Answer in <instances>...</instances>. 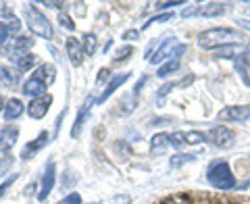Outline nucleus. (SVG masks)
I'll list each match as a JSON object with an SVG mask.
<instances>
[{"label": "nucleus", "mask_w": 250, "mask_h": 204, "mask_svg": "<svg viewBox=\"0 0 250 204\" xmlns=\"http://www.w3.org/2000/svg\"><path fill=\"white\" fill-rule=\"evenodd\" d=\"M244 40H246V36L231 27H213V29L202 31L198 36L200 48H207V50H219V48H223V46L240 44Z\"/></svg>", "instance_id": "1"}, {"label": "nucleus", "mask_w": 250, "mask_h": 204, "mask_svg": "<svg viewBox=\"0 0 250 204\" xmlns=\"http://www.w3.org/2000/svg\"><path fill=\"white\" fill-rule=\"evenodd\" d=\"M207 179L208 184L217 187V190H231L236 185V179H233V173L229 169V164L225 161H215L208 164L207 169Z\"/></svg>", "instance_id": "2"}, {"label": "nucleus", "mask_w": 250, "mask_h": 204, "mask_svg": "<svg viewBox=\"0 0 250 204\" xmlns=\"http://www.w3.org/2000/svg\"><path fill=\"white\" fill-rule=\"evenodd\" d=\"M23 13H25V23H27L31 34L40 36V38H44V40H50L52 38V25L42 15V11H38L34 4H25L23 6Z\"/></svg>", "instance_id": "3"}, {"label": "nucleus", "mask_w": 250, "mask_h": 204, "mask_svg": "<svg viewBox=\"0 0 250 204\" xmlns=\"http://www.w3.org/2000/svg\"><path fill=\"white\" fill-rule=\"evenodd\" d=\"M205 136L200 131H175V133H169V146H175V148H182V146H196L205 142Z\"/></svg>", "instance_id": "4"}, {"label": "nucleus", "mask_w": 250, "mask_h": 204, "mask_svg": "<svg viewBox=\"0 0 250 204\" xmlns=\"http://www.w3.org/2000/svg\"><path fill=\"white\" fill-rule=\"evenodd\" d=\"M248 117H250V104H233V106H225L223 111H219L217 119L228 121V123H238V121H246Z\"/></svg>", "instance_id": "5"}, {"label": "nucleus", "mask_w": 250, "mask_h": 204, "mask_svg": "<svg viewBox=\"0 0 250 204\" xmlns=\"http://www.w3.org/2000/svg\"><path fill=\"white\" fill-rule=\"evenodd\" d=\"M208 142L215 148H229L233 144V131L228 129L225 125H217L208 131Z\"/></svg>", "instance_id": "6"}, {"label": "nucleus", "mask_w": 250, "mask_h": 204, "mask_svg": "<svg viewBox=\"0 0 250 204\" xmlns=\"http://www.w3.org/2000/svg\"><path fill=\"white\" fill-rule=\"evenodd\" d=\"M54 182H57V171H54V163L46 164V171H44V177H42V185H40V192H38V200L44 202L46 198L50 196Z\"/></svg>", "instance_id": "7"}, {"label": "nucleus", "mask_w": 250, "mask_h": 204, "mask_svg": "<svg viewBox=\"0 0 250 204\" xmlns=\"http://www.w3.org/2000/svg\"><path fill=\"white\" fill-rule=\"evenodd\" d=\"M177 46H179L177 38H169V40H165V42L159 46V48H156V50L150 54V59H148V61H150L152 65H159V62L165 61L167 57H173V52H175Z\"/></svg>", "instance_id": "8"}, {"label": "nucleus", "mask_w": 250, "mask_h": 204, "mask_svg": "<svg viewBox=\"0 0 250 204\" xmlns=\"http://www.w3.org/2000/svg\"><path fill=\"white\" fill-rule=\"evenodd\" d=\"M52 104V96H42V98H36L31 100L27 104V115L31 117V119H42V117H46V113H48V108Z\"/></svg>", "instance_id": "9"}, {"label": "nucleus", "mask_w": 250, "mask_h": 204, "mask_svg": "<svg viewBox=\"0 0 250 204\" xmlns=\"http://www.w3.org/2000/svg\"><path fill=\"white\" fill-rule=\"evenodd\" d=\"M17 136H19V129L15 127V125H9V127L0 129V159H4V154L15 146Z\"/></svg>", "instance_id": "10"}, {"label": "nucleus", "mask_w": 250, "mask_h": 204, "mask_svg": "<svg viewBox=\"0 0 250 204\" xmlns=\"http://www.w3.org/2000/svg\"><path fill=\"white\" fill-rule=\"evenodd\" d=\"M65 48H67V54H69V61H71V65H73V67H80L82 62H83V57H85V52H83V48H82V40H75V38H67Z\"/></svg>", "instance_id": "11"}, {"label": "nucleus", "mask_w": 250, "mask_h": 204, "mask_svg": "<svg viewBox=\"0 0 250 204\" xmlns=\"http://www.w3.org/2000/svg\"><path fill=\"white\" fill-rule=\"evenodd\" d=\"M46 88H48V85H46L44 82H40L38 80V77L34 75V77H29V80L23 83V94H25V96H29V98H42V96H46Z\"/></svg>", "instance_id": "12"}, {"label": "nucleus", "mask_w": 250, "mask_h": 204, "mask_svg": "<svg viewBox=\"0 0 250 204\" xmlns=\"http://www.w3.org/2000/svg\"><path fill=\"white\" fill-rule=\"evenodd\" d=\"M48 138H50V136H48V131H42L40 136H38V138L34 140V142H29V144L21 150V159H23V161L31 159V156H34L38 150H40V148H44L46 144H48Z\"/></svg>", "instance_id": "13"}, {"label": "nucleus", "mask_w": 250, "mask_h": 204, "mask_svg": "<svg viewBox=\"0 0 250 204\" xmlns=\"http://www.w3.org/2000/svg\"><path fill=\"white\" fill-rule=\"evenodd\" d=\"M94 104V100L92 98H85L83 100V104L80 108V113H77V119L73 123V127H71V138H77L82 133V127H83V123H85V117H88V111H90V106Z\"/></svg>", "instance_id": "14"}, {"label": "nucleus", "mask_w": 250, "mask_h": 204, "mask_svg": "<svg viewBox=\"0 0 250 204\" xmlns=\"http://www.w3.org/2000/svg\"><path fill=\"white\" fill-rule=\"evenodd\" d=\"M127 80H129V73H119V75H115V77H113V80H111V82H108V83H106V88H104V92H103V94H100V96L96 98V102H98V104H100V102H104V100H106L108 96H111V94H113V92H115L117 88H119V85H121V83H125V82H127Z\"/></svg>", "instance_id": "15"}, {"label": "nucleus", "mask_w": 250, "mask_h": 204, "mask_svg": "<svg viewBox=\"0 0 250 204\" xmlns=\"http://www.w3.org/2000/svg\"><path fill=\"white\" fill-rule=\"evenodd\" d=\"M4 119L6 121H15V119H19V117L23 115V102L19 98H11L9 102H6V106H4Z\"/></svg>", "instance_id": "16"}, {"label": "nucleus", "mask_w": 250, "mask_h": 204, "mask_svg": "<svg viewBox=\"0 0 250 204\" xmlns=\"http://www.w3.org/2000/svg\"><path fill=\"white\" fill-rule=\"evenodd\" d=\"M225 13V4L223 2H208V4H200L198 15L202 17H221Z\"/></svg>", "instance_id": "17"}, {"label": "nucleus", "mask_w": 250, "mask_h": 204, "mask_svg": "<svg viewBox=\"0 0 250 204\" xmlns=\"http://www.w3.org/2000/svg\"><path fill=\"white\" fill-rule=\"evenodd\" d=\"M242 57L244 54V48H242L240 44H231V46H223V48H219L217 52H215V57L217 59H233V57Z\"/></svg>", "instance_id": "18"}, {"label": "nucleus", "mask_w": 250, "mask_h": 204, "mask_svg": "<svg viewBox=\"0 0 250 204\" xmlns=\"http://www.w3.org/2000/svg\"><path fill=\"white\" fill-rule=\"evenodd\" d=\"M31 46H34V40H31V38H17L9 50H11L13 54H17V59H19L21 54H27L25 50H29Z\"/></svg>", "instance_id": "19"}, {"label": "nucleus", "mask_w": 250, "mask_h": 204, "mask_svg": "<svg viewBox=\"0 0 250 204\" xmlns=\"http://www.w3.org/2000/svg\"><path fill=\"white\" fill-rule=\"evenodd\" d=\"M36 77L40 82H44L46 85H50L54 80H57V73H54V67L52 65H42V67H38Z\"/></svg>", "instance_id": "20"}, {"label": "nucleus", "mask_w": 250, "mask_h": 204, "mask_svg": "<svg viewBox=\"0 0 250 204\" xmlns=\"http://www.w3.org/2000/svg\"><path fill=\"white\" fill-rule=\"evenodd\" d=\"M169 146V133H156V136L152 138V142H150V148H152V152L156 150H165V148Z\"/></svg>", "instance_id": "21"}, {"label": "nucleus", "mask_w": 250, "mask_h": 204, "mask_svg": "<svg viewBox=\"0 0 250 204\" xmlns=\"http://www.w3.org/2000/svg\"><path fill=\"white\" fill-rule=\"evenodd\" d=\"M177 69H179V61H177V59H171L169 62H165V65H161V67H159V73H156V75L165 80V77H169L171 73H175Z\"/></svg>", "instance_id": "22"}, {"label": "nucleus", "mask_w": 250, "mask_h": 204, "mask_svg": "<svg viewBox=\"0 0 250 204\" xmlns=\"http://www.w3.org/2000/svg\"><path fill=\"white\" fill-rule=\"evenodd\" d=\"M36 65V54H31V52H27V54H21V57L17 59V67H19V71H29L31 67Z\"/></svg>", "instance_id": "23"}, {"label": "nucleus", "mask_w": 250, "mask_h": 204, "mask_svg": "<svg viewBox=\"0 0 250 204\" xmlns=\"http://www.w3.org/2000/svg\"><path fill=\"white\" fill-rule=\"evenodd\" d=\"M82 48H83V52L88 54V57H92V54L96 52V36H94V34H85L82 38Z\"/></svg>", "instance_id": "24"}, {"label": "nucleus", "mask_w": 250, "mask_h": 204, "mask_svg": "<svg viewBox=\"0 0 250 204\" xmlns=\"http://www.w3.org/2000/svg\"><path fill=\"white\" fill-rule=\"evenodd\" d=\"M15 85V75L9 71V67L0 65V88H11Z\"/></svg>", "instance_id": "25"}, {"label": "nucleus", "mask_w": 250, "mask_h": 204, "mask_svg": "<svg viewBox=\"0 0 250 204\" xmlns=\"http://www.w3.org/2000/svg\"><path fill=\"white\" fill-rule=\"evenodd\" d=\"M238 69L242 71V77H244V82L248 83V73H250V50H244V54H242V61Z\"/></svg>", "instance_id": "26"}, {"label": "nucleus", "mask_w": 250, "mask_h": 204, "mask_svg": "<svg viewBox=\"0 0 250 204\" xmlns=\"http://www.w3.org/2000/svg\"><path fill=\"white\" fill-rule=\"evenodd\" d=\"M190 161H194L192 154H175L173 159H171V167H182L184 163H190Z\"/></svg>", "instance_id": "27"}, {"label": "nucleus", "mask_w": 250, "mask_h": 204, "mask_svg": "<svg viewBox=\"0 0 250 204\" xmlns=\"http://www.w3.org/2000/svg\"><path fill=\"white\" fill-rule=\"evenodd\" d=\"M169 19H173V13H165V15H159V17H152V19H148V23H144V25H142V29L150 27L152 23H163V21H169Z\"/></svg>", "instance_id": "28"}, {"label": "nucleus", "mask_w": 250, "mask_h": 204, "mask_svg": "<svg viewBox=\"0 0 250 204\" xmlns=\"http://www.w3.org/2000/svg\"><path fill=\"white\" fill-rule=\"evenodd\" d=\"M131 54V46H123V48H119L115 52V57H113V61L115 62H119V61H123V59H127Z\"/></svg>", "instance_id": "29"}, {"label": "nucleus", "mask_w": 250, "mask_h": 204, "mask_svg": "<svg viewBox=\"0 0 250 204\" xmlns=\"http://www.w3.org/2000/svg\"><path fill=\"white\" fill-rule=\"evenodd\" d=\"M59 23H61V25L65 27V29H75L73 19L69 17V15H65V13H61V15H59Z\"/></svg>", "instance_id": "30"}, {"label": "nucleus", "mask_w": 250, "mask_h": 204, "mask_svg": "<svg viewBox=\"0 0 250 204\" xmlns=\"http://www.w3.org/2000/svg\"><path fill=\"white\" fill-rule=\"evenodd\" d=\"M59 204H82V196L77 194V192H71L67 198H62Z\"/></svg>", "instance_id": "31"}, {"label": "nucleus", "mask_w": 250, "mask_h": 204, "mask_svg": "<svg viewBox=\"0 0 250 204\" xmlns=\"http://www.w3.org/2000/svg\"><path fill=\"white\" fill-rule=\"evenodd\" d=\"M4 25H6V29H9V31H19V29H21V23L15 19L13 15L9 17V23H4Z\"/></svg>", "instance_id": "32"}, {"label": "nucleus", "mask_w": 250, "mask_h": 204, "mask_svg": "<svg viewBox=\"0 0 250 204\" xmlns=\"http://www.w3.org/2000/svg\"><path fill=\"white\" fill-rule=\"evenodd\" d=\"M6 40H9V29H6L4 23H0V46H4Z\"/></svg>", "instance_id": "33"}, {"label": "nucleus", "mask_w": 250, "mask_h": 204, "mask_svg": "<svg viewBox=\"0 0 250 204\" xmlns=\"http://www.w3.org/2000/svg\"><path fill=\"white\" fill-rule=\"evenodd\" d=\"M15 179H17V175H13V177H9V179H6V182L2 184V185H0V196H2L6 190H9V187L15 184Z\"/></svg>", "instance_id": "34"}, {"label": "nucleus", "mask_w": 250, "mask_h": 204, "mask_svg": "<svg viewBox=\"0 0 250 204\" xmlns=\"http://www.w3.org/2000/svg\"><path fill=\"white\" fill-rule=\"evenodd\" d=\"M200 6H188V9L182 11V17H192V15H198Z\"/></svg>", "instance_id": "35"}, {"label": "nucleus", "mask_w": 250, "mask_h": 204, "mask_svg": "<svg viewBox=\"0 0 250 204\" xmlns=\"http://www.w3.org/2000/svg\"><path fill=\"white\" fill-rule=\"evenodd\" d=\"M138 36H140V31L129 29V31H125L123 34V40H138Z\"/></svg>", "instance_id": "36"}, {"label": "nucleus", "mask_w": 250, "mask_h": 204, "mask_svg": "<svg viewBox=\"0 0 250 204\" xmlns=\"http://www.w3.org/2000/svg\"><path fill=\"white\" fill-rule=\"evenodd\" d=\"M184 2H182V0H179V2H159V4H156V9H171V6H182Z\"/></svg>", "instance_id": "37"}, {"label": "nucleus", "mask_w": 250, "mask_h": 204, "mask_svg": "<svg viewBox=\"0 0 250 204\" xmlns=\"http://www.w3.org/2000/svg\"><path fill=\"white\" fill-rule=\"evenodd\" d=\"M171 88H173V83H167V85H163V88H161V96H165V94H167Z\"/></svg>", "instance_id": "38"}, {"label": "nucleus", "mask_w": 250, "mask_h": 204, "mask_svg": "<svg viewBox=\"0 0 250 204\" xmlns=\"http://www.w3.org/2000/svg\"><path fill=\"white\" fill-rule=\"evenodd\" d=\"M4 106H6V100L0 96V113H4Z\"/></svg>", "instance_id": "39"}, {"label": "nucleus", "mask_w": 250, "mask_h": 204, "mask_svg": "<svg viewBox=\"0 0 250 204\" xmlns=\"http://www.w3.org/2000/svg\"><path fill=\"white\" fill-rule=\"evenodd\" d=\"M44 4H46V6H50V9H54V6H61V2H50V0H46Z\"/></svg>", "instance_id": "40"}, {"label": "nucleus", "mask_w": 250, "mask_h": 204, "mask_svg": "<svg viewBox=\"0 0 250 204\" xmlns=\"http://www.w3.org/2000/svg\"><path fill=\"white\" fill-rule=\"evenodd\" d=\"M94 204H98V202H94Z\"/></svg>", "instance_id": "41"}]
</instances>
